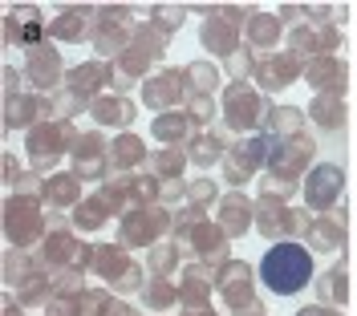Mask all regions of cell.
<instances>
[{
    "label": "cell",
    "instance_id": "603a6c76",
    "mask_svg": "<svg viewBox=\"0 0 357 316\" xmlns=\"http://www.w3.org/2000/svg\"><path fill=\"white\" fill-rule=\"evenodd\" d=\"M89 113H93V122L98 126H114V130H130L134 118H138V106H134L130 97H122V93H102L93 106H89Z\"/></svg>",
    "mask_w": 357,
    "mask_h": 316
},
{
    "label": "cell",
    "instance_id": "7bdbcfd3",
    "mask_svg": "<svg viewBox=\"0 0 357 316\" xmlns=\"http://www.w3.org/2000/svg\"><path fill=\"white\" fill-rule=\"evenodd\" d=\"M73 162H93V158H110V142L102 138V130H86V134L77 138V146L69 150Z\"/></svg>",
    "mask_w": 357,
    "mask_h": 316
},
{
    "label": "cell",
    "instance_id": "ac0fdd59",
    "mask_svg": "<svg viewBox=\"0 0 357 316\" xmlns=\"http://www.w3.org/2000/svg\"><path fill=\"white\" fill-rule=\"evenodd\" d=\"M187 248L195 251L199 260H207V268L220 271L223 264H231V251H227V235H223V227L215 223V219H203L187 239H183Z\"/></svg>",
    "mask_w": 357,
    "mask_h": 316
},
{
    "label": "cell",
    "instance_id": "7402d4cb",
    "mask_svg": "<svg viewBox=\"0 0 357 316\" xmlns=\"http://www.w3.org/2000/svg\"><path fill=\"white\" fill-rule=\"evenodd\" d=\"M187 162L191 166H199V171H207V166H215V162H223L227 158V150H231V142H227V130H199V134L187 138Z\"/></svg>",
    "mask_w": 357,
    "mask_h": 316
},
{
    "label": "cell",
    "instance_id": "f1b7e54d",
    "mask_svg": "<svg viewBox=\"0 0 357 316\" xmlns=\"http://www.w3.org/2000/svg\"><path fill=\"white\" fill-rule=\"evenodd\" d=\"M142 162H151V150H146V142L138 134H118L110 142V171L114 175H130V171H138Z\"/></svg>",
    "mask_w": 357,
    "mask_h": 316
},
{
    "label": "cell",
    "instance_id": "52a82bcc",
    "mask_svg": "<svg viewBox=\"0 0 357 316\" xmlns=\"http://www.w3.org/2000/svg\"><path fill=\"white\" fill-rule=\"evenodd\" d=\"M264 162H268V138L264 134L236 138L227 158H223V182H227V191H244L248 182L264 171Z\"/></svg>",
    "mask_w": 357,
    "mask_h": 316
},
{
    "label": "cell",
    "instance_id": "11a10c76",
    "mask_svg": "<svg viewBox=\"0 0 357 316\" xmlns=\"http://www.w3.org/2000/svg\"><path fill=\"white\" fill-rule=\"evenodd\" d=\"M0 77H4V102H8V97H21V73H17V69L13 65H4V73H0Z\"/></svg>",
    "mask_w": 357,
    "mask_h": 316
},
{
    "label": "cell",
    "instance_id": "74e56055",
    "mask_svg": "<svg viewBox=\"0 0 357 316\" xmlns=\"http://www.w3.org/2000/svg\"><path fill=\"white\" fill-rule=\"evenodd\" d=\"M178 260H183V248H178L175 239H162V244H155V248L146 251V271L158 276V280H171L178 271Z\"/></svg>",
    "mask_w": 357,
    "mask_h": 316
},
{
    "label": "cell",
    "instance_id": "5b68a950",
    "mask_svg": "<svg viewBox=\"0 0 357 316\" xmlns=\"http://www.w3.org/2000/svg\"><path fill=\"white\" fill-rule=\"evenodd\" d=\"M77 130H73V122H37L29 134H24V150L33 158V166L37 171H49L53 175V166H57V158L69 155L73 146H77Z\"/></svg>",
    "mask_w": 357,
    "mask_h": 316
},
{
    "label": "cell",
    "instance_id": "9a60e30c",
    "mask_svg": "<svg viewBox=\"0 0 357 316\" xmlns=\"http://www.w3.org/2000/svg\"><path fill=\"white\" fill-rule=\"evenodd\" d=\"M215 223L227 239L248 235V227H256V199H248L244 191H223V199L215 203Z\"/></svg>",
    "mask_w": 357,
    "mask_h": 316
},
{
    "label": "cell",
    "instance_id": "60d3db41",
    "mask_svg": "<svg viewBox=\"0 0 357 316\" xmlns=\"http://www.w3.org/2000/svg\"><path fill=\"white\" fill-rule=\"evenodd\" d=\"M289 53H296L301 61L325 57V53H321V37H317V29H312L309 21H305V24H296V29H289Z\"/></svg>",
    "mask_w": 357,
    "mask_h": 316
},
{
    "label": "cell",
    "instance_id": "484cf974",
    "mask_svg": "<svg viewBox=\"0 0 357 316\" xmlns=\"http://www.w3.org/2000/svg\"><path fill=\"white\" fill-rule=\"evenodd\" d=\"M248 49L252 53H280V33H284V21L276 17V13H252V21H248Z\"/></svg>",
    "mask_w": 357,
    "mask_h": 316
},
{
    "label": "cell",
    "instance_id": "ab89813d",
    "mask_svg": "<svg viewBox=\"0 0 357 316\" xmlns=\"http://www.w3.org/2000/svg\"><path fill=\"white\" fill-rule=\"evenodd\" d=\"M142 304H146L151 313L175 308V304H178V284H171V280H158V276H151V284L142 288Z\"/></svg>",
    "mask_w": 357,
    "mask_h": 316
},
{
    "label": "cell",
    "instance_id": "c3c4849f",
    "mask_svg": "<svg viewBox=\"0 0 357 316\" xmlns=\"http://www.w3.org/2000/svg\"><path fill=\"white\" fill-rule=\"evenodd\" d=\"M223 195H220V182L215 179H187V203L191 207H203V211H207V207L211 203H220Z\"/></svg>",
    "mask_w": 357,
    "mask_h": 316
},
{
    "label": "cell",
    "instance_id": "ee69618b",
    "mask_svg": "<svg viewBox=\"0 0 357 316\" xmlns=\"http://www.w3.org/2000/svg\"><path fill=\"white\" fill-rule=\"evenodd\" d=\"M89 288H86V271L69 268V271H57L53 280V300H82Z\"/></svg>",
    "mask_w": 357,
    "mask_h": 316
},
{
    "label": "cell",
    "instance_id": "8fae6325",
    "mask_svg": "<svg viewBox=\"0 0 357 316\" xmlns=\"http://www.w3.org/2000/svg\"><path fill=\"white\" fill-rule=\"evenodd\" d=\"M240 24L236 21H227V13H223V4L220 8H207V17H203V24H199V45L215 57V61H231L236 53H240Z\"/></svg>",
    "mask_w": 357,
    "mask_h": 316
},
{
    "label": "cell",
    "instance_id": "9c48e42d",
    "mask_svg": "<svg viewBox=\"0 0 357 316\" xmlns=\"http://www.w3.org/2000/svg\"><path fill=\"white\" fill-rule=\"evenodd\" d=\"M301 195H305V207L317 211V215H329L337 207V199L345 195V171L337 162H317L305 182H301Z\"/></svg>",
    "mask_w": 357,
    "mask_h": 316
},
{
    "label": "cell",
    "instance_id": "816d5d0a",
    "mask_svg": "<svg viewBox=\"0 0 357 316\" xmlns=\"http://www.w3.org/2000/svg\"><path fill=\"white\" fill-rule=\"evenodd\" d=\"M317 37H321V53H325V57H337V49H341V29H337V24H325V29H317Z\"/></svg>",
    "mask_w": 357,
    "mask_h": 316
},
{
    "label": "cell",
    "instance_id": "7c38bea8",
    "mask_svg": "<svg viewBox=\"0 0 357 316\" xmlns=\"http://www.w3.org/2000/svg\"><path fill=\"white\" fill-rule=\"evenodd\" d=\"M256 90L260 93H276L284 90V86H296V81H305V61L296 57V53H268L260 57V65H256Z\"/></svg>",
    "mask_w": 357,
    "mask_h": 316
},
{
    "label": "cell",
    "instance_id": "680465c9",
    "mask_svg": "<svg viewBox=\"0 0 357 316\" xmlns=\"http://www.w3.org/2000/svg\"><path fill=\"white\" fill-rule=\"evenodd\" d=\"M280 21H284V29H296V17H305V8H296V4H280V13H276Z\"/></svg>",
    "mask_w": 357,
    "mask_h": 316
},
{
    "label": "cell",
    "instance_id": "d6a6232c",
    "mask_svg": "<svg viewBox=\"0 0 357 316\" xmlns=\"http://www.w3.org/2000/svg\"><path fill=\"white\" fill-rule=\"evenodd\" d=\"M183 77H187L191 97H215V90L223 93V86H227V77L215 61H191V65H183Z\"/></svg>",
    "mask_w": 357,
    "mask_h": 316
},
{
    "label": "cell",
    "instance_id": "7a4b0ae2",
    "mask_svg": "<svg viewBox=\"0 0 357 316\" xmlns=\"http://www.w3.org/2000/svg\"><path fill=\"white\" fill-rule=\"evenodd\" d=\"M41 195H29V191H13L4 199V239L13 248L29 251L33 244H45L49 235V219L41 211Z\"/></svg>",
    "mask_w": 357,
    "mask_h": 316
},
{
    "label": "cell",
    "instance_id": "b9f144b4",
    "mask_svg": "<svg viewBox=\"0 0 357 316\" xmlns=\"http://www.w3.org/2000/svg\"><path fill=\"white\" fill-rule=\"evenodd\" d=\"M37 268H41V260H33L29 251H21V248L4 251V284H8V288H17L24 276H33Z\"/></svg>",
    "mask_w": 357,
    "mask_h": 316
},
{
    "label": "cell",
    "instance_id": "bcb514c9",
    "mask_svg": "<svg viewBox=\"0 0 357 316\" xmlns=\"http://www.w3.org/2000/svg\"><path fill=\"white\" fill-rule=\"evenodd\" d=\"M183 113L191 118V126L195 130H215V97H191L187 106H183Z\"/></svg>",
    "mask_w": 357,
    "mask_h": 316
},
{
    "label": "cell",
    "instance_id": "277c9868",
    "mask_svg": "<svg viewBox=\"0 0 357 316\" xmlns=\"http://www.w3.org/2000/svg\"><path fill=\"white\" fill-rule=\"evenodd\" d=\"M171 231H175V211H167L162 203L130 207V211L118 215V244H122L126 251H134V248L151 251L155 244H162Z\"/></svg>",
    "mask_w": 357,
    "mask_h": 316
},
{
    "label": "cell",
    "instance_id": "db71d44e",
    "mask_svg": "<svg viewBox=\"0 0 357 316\" xmlns=\"http://www.w3.org/2000/svg\"><path fill=\"white\" fill-rule=\"evenodd\" d=\"M305 17H309L312 29H325V24H333V8H329V4H309Z\"/></svg>",
    "mask_w": 357,
    "mask_h": 316
},
{
    "label": "cell",
    "instance_id": "f546056e",
    "mask_svg": "<svg viewBox=\"0 0 357 316\" xmlns=\"http://www.w3.org/2000/svg\"><path fill=\"white\" fill-rule=\"evenodd\" d=\"M114 219V207L102 199V195H86L82 203L69 211V227L73 231H82V235H93V231H102V227Z\"/></svg>",
    "mask_w": 357,
    "mask_h": 316
},
{
    "label": "cell",
    "instance_id": "836d02e7",
    "mask_svg": "<svg viewBox=\"0 0 357 316\" xmlns=\"http://www.w3.org/2000/svg\"><path fill=\"white\" fill-rule=\"evenodd\" d=\"M191 118L183 110H171V113H158L155 122H151V138L162 142V146H187V138H191Z\"/></svg>",
    "mask_w": 357,
    "mask_h": 316
},
{
    "label": "cell",
    "instance_id": "7dc6e473",
    "mask_svg": "<svg viewBox=\"0 0 357 316\" xmlns=\"http://www.w3.org/2000/svg\"><path fill=\"white\" fill-rule=\"evenodd\" d=\"M256 65H260V57L244 45L231 61H223V77H227V81H248V77H256Z\"/></svg>",
    "mask_w": 357,
    "mask_h": 316
},
{
    "label": "cell",
    "instance_id": "f6af8a7d",
    "mask_svg": "<svg viewBox=\"0 0 357 316\" xmlns=\"http://www.w3.org/2000/svg\"><path fill=\"white\" fill-rule=\"evenodd\" d=\"M183 21H187V8H183V4H155V8H151V24H155L158 33H167V37L178 33Z\"/></svg>",
    "mask_w": 357,
    "mask_h": 316
},
{
    "label": "cell",
    "instance_id": "6125c7cd",
    "mask_svg": "<svg viewBox=\"0 0 357 316\" xmlns=\"http://www.w3.org/2000/svg\"><path fill=\"white\" fill-rule=\"evenodd\" d=\"M21 308H24V304L17 300V296H4V316H24Z\"/></svg>",
    "mask_w": 357,
    "mask_h": 316
},
{
    "label": "cell",
    "instance_id": "9f6ffc18",
    "mask_svg": "<svg viewBox=\"0 0 357 316\" xmlns=\"http://www.w3.org/2000/svg\"><path fill=\"white\" fill-rule=\"evenodd\" d=\"M178 199H187V182L183 179L178 182H162V199H158V203L171 207V203H178Z\"/></svg>",
    "mask_w": 357,
    "mask_h": 316
},
{
    "label": "cell",
    "instance_id": "44dd1931",
    "mask_svg": "<svg viewBox=\"0 0 357 316\" xmlns=\"http://www.w3.org/2000/svg\"><path fill=\"white\" fill-rule=\"evenodd\" d=\"M77 260H82V244L73 239V231H69V227H61V231H49V235H45L41 264L53 271V276H57V271L77 268Z\"/></svg>",
    "mask_w": 357,
    "mask_h": 316
},
{
    "label": "cell",
    "instance_id": "1f68e13d",
    "mask_svg": "<svg viewBox=\"0 0 357 316\" xmlns=\"http://www.w3.org/2000/svg\"><path fill=\"white\" fill-rule=\"evenodd\" d=\"M305 248L309 251H321V255H329V251H341L345 248V223L333 219V215H317L309 227V235H305Z\"/></svg>",
    "mask_w": 357,
    "mask_h": 316
},
{
    "label": "cell",
    "instance_id": "94428289",
    "mask_svg": "<svg viewBox=\"0 0 357 316\" xmlns=\"http://www.w3.org/2000/svg\"><path fill=\"white\" fill-rule=\"evenodd\" d=\"M296 316H341L337 308H325V304H309V308H301Z\"/></svg>",
    "mask_w": 357,
    "mask_h": 316
},
{
    "label": "cell",
    "instance_id": "30bf717a",
    "mask_svg": "<svg viewBox=\"0 0 357 316\" xmlns=\"http://www.w3.org/2000/svg\"><path fill=\"white\" fill-rule=\"evenodd\" d=\"M66 73L69 69L61 65V53L53 49V41L24 49V81L37 93H57V86L66 81Z\"/></svg>",
    "mask_w": 357,
    "mask_h": 316
},
{
    "label": "cell",
    "instance_id": "e0dca14e",
    "mask_svg": "<svg viewBox=\"0 0 357 316\" xmlns=\"http://www.w3.org/2000/svg\"><path fill=\"white\" fill-rule=\"evenodd\" d=\"M93 21H98V8H86V4H69L61 8L53 21H49V41H66V45H77L93 37Z\"/></svg>",
    "mask_w": 357,
    "mask_h": 316
},
{
    "label": "cell",
    "instance_id": "3957f363",
    "mask_svg": "<svg viewBox=\"0 0 357 316\" xmlns=\"http://www.w3.org/2000/svg\"><path fill=\"white\" fill-rule=\"evenodd\" d=\"M268 113V97L252 81H227L220 93V118H223V130L231 134H260V122Z\"/></svg>",
    "mask_w": 357,
    "mask_h": 316
},
{
    "label": "cell",
    "instance_id": "ba28073f",
    "mask_svg": "<svg viewBox=\"0 0 357 316\" xmlns=\"http://www.w3.org/2000/svg\"><path fill=\"white\" fill-rule=\"evenodd\" d=\"M138 93H142V106L155 113H171L178 110V106H187L191 102V90H187V77H183V69H158V73H151L142 86H138Z\"/></svg>",
    "mask_w": 357,
    "mask_h": 316
},
{
    "label": "cell",
    "instance_id": "8992f818",
    "mask_svg": "<svg viewBox=\"0 0 357 316\" xmlns=\"http://www.w3.org/2000/svg\"><path fill=\"white\" fill-rule=\"evenodd\" d=\"M312 166V138L309 134H292V138H268V162L264 175H276L284 182H305Z\"/></svg>",
    "mask_w": 357,
    "mask_h": 316
},
{
    "label": "cell",
    "instance_id": "f5cc1de1",
    "mask_svg": "<svg viewBox=\"0 0 357 316\" xmlns=\"http://www.w3.org/2000/svg\"><path fill=\"white\" fill-rule=\"evenodd\" d=\"M142 276H146V268H142V264H134V268L118 280V292H142V288H146V284H142Z\"/></svg>",
    "mask_w": 357,
    "mask_h": 316
},
{
    "label": "cell",
    "instance_id": "2e32d148",
    "mask_svg": "<svg viewBox=\"0 0 357 316\" xmlns=\"http://www.w3.org/2000/svg\"><path fill=\"white\" fill-rule=\"evenodd\" d=\"M305 81H309L312 97L317 93L345 97V90H349V69H345L341 57H312V61H305Z\"/></svg>",
    "mask_w": 357,
    "mask_h": 316
},
{
    "label": "cell",
    "instance_id": "cb8c5ba5",
    "mask_svg": "<svg viewBox=\"0 0 357 316\" xmlns=\"http://www.w3.org/2000/svg\"><path fill=\"white\" fill-rule=\"evenodd\" d=\"M211 288H215V268H207V264H187L183 268V280H178L183 308H207Z\"/></svg>",
    "mask_w": 357,
    "mask_h": 316
},
{
    "label": "cell",
    "instance_id": "d6986e66",
    "mask_svg": "<svg viewBox=\"0 0 357 316\" xmlns=\"http://www.w3.org/2000/svg\"><path fill=\"white\" fill-rule=\"evenodd\" d=\"M256 231L272 239V244H284L292 239V207L284 199H268V195H256Z\"/></svg>",
    "mask_w": 357,
    "mask_h": 316
},
{
    "label": "cell",
    "instance_id": "e575fe53",
    "mask_svg": "<svg viewBox=\"0 0 357 316\" xmlns=\"http://www.w3.org/2000/svg\"><path fill=\"white\" fill-rule=\"evenodd\" d=\"M167 41H171V37L158 33L151 21H138L134 24V33H130V49L134 53H142L146 61H162V57H167Z\"/></svg>",
    "mask_w": 357,
    "mask_h": 316
},
{
    "label": "cell",
    "instance_id": "6f0895ef",
    "mask_svg": "<svg viewBox=\"0 0 357 316\" xmlns=\"http://www.w3.org/2000/svg\"><path fill=\"white\" fill-rule=\"evenodd\" d=\"M21 166H17V158L13 155H4V182H8V187H13V191H17V187H21Z\"/></svg>",
    "mask_w": 357,
    "mask_h": 316
},
{
    "label": "cell",
    "instance_id": "d590c367",
    "mask_svg": "<svg viewBox=\"0 0 357 316\" xmlns=\"http://www.w3.org/2000/svg\"><path fill=\"white\" fill-rule=\"evenodd\" d=\"M309 118H312V126H321V130H341L345 126V97L317 93L309 106Z\"/></svg>",
    "mask_w": 357,
    "mask_h": 316
},
{
    "label": "cell",
    "instance_id": "91938a15",
    "mask_svg": "<svg viewBox=\"0 0 357 316\" xmlns=\"http://www.w3.org/2000/svg\"><path fill=\"white\" fill-rule=\"evenodd\" d=\"M106 316H142V313H138V308H130L126 300H114V304H110V313H106Z\"/></svg>",
    "mask_w": 357,
    "mask_h": 316
},
{
    "label": "cell",
    "instance_id": "8d00e7d4",
    "mask_svg": "<svg viewBox=\"0 0 357 316\" xmlns=\"http://www.w3.org/2000/svg\"><path fill=\"white\" fill-rule=\"evenodd\" d=\"M183 166H187V150L183 146H162L151 155V175L158 182H178L183 179Z\"/></svg>",
    "mask_w": 357,
    "mask_h": 316
},
{
    "label": "cell",
    "instance_id": "ffe728a7",
    "mask_svg": "<svg viewBox=\"0 0 357 316\" xmlns=\"http://www.w3.org/2000/svg\"><path fill=\"white\" fill-rule=\"evenodd\" d=\"M37 195H41V203L53 207V211H73V207L86 199V195H82V179H77L73 171H53V175H45L41 187H37Z\"/></svg>",
    "mask_w": 357,
    "mask_h": 316
},
{
    "label": "cell",
    "instance_id": "f35d334b",
    "mask_svg": "<svg viewBox=\"0 0 357 316\" xmlns=\"http://www.w3.org/2000/svg\"><path fill=\"white\" fill-rule=\"evenodd\" d=\"M53 280H57V276H49V268L41 264L33 276H24L21 284H17V300H21L24 308H29V304H41V300H53Z\"/></svg>",
    "mask_w": 357,
    "mask_h": 316
},
{
    "label": "cell",
    "instance_id": "83f0119b",
    "mask_svg": "<svg viewBox=\"0 0 357 316\" xmlns=\"http://www.w3.org/2000/svg\"><path fill=\"white\" fill-rule=\"evenodd\" d=\"M305 118H309V110H301V106H272V102H268V113H264V122H260V134L264 138L305 134Z\"/></svg>",
    "mask_w": 357,
    "mask_h": 316
},
{
    "label": "cell",
    "instance_id": "d4e9b609",
    "mask_svg": "<svg viewBox=\"0 0 357 316\" xmlns=\"http://www.w3.org/2000/svg\"><path fill=\"white\" fill-rule=\"evenodd\" d=\"M130 268H134L130 251L114 239V244H98V251H93V268H89V271H93V276H102V284H106V288H118V280H122Z\"/></svg>",
    "mask_w": 357,
    "mask_h": 316
},
{
    "label": "cell",
    "instance_id": "4dcf8cb0",
    "mask_svg": "<svg viewBox=\"0 0 357 316\" xmlns=\"http://www.w3.org/2000/svg\"><path fill=\"white\" fill-rule=\"evenodd\" d=\"M37 122H45V106L41 93H21V97H8L4 102V130H33Z\"/></svg>",
    "mask_w": 357,
    "mask_h": 316
},
{
    "label": "cell",
    "instance_id": "be15d7a7",
    "mask_svg": "<svg viewBox=\"0 0 357 316\" xmlns=\"http://www.w3.org/2000/svg\"><path fill=\"white\" fill-rule=\"evenodd\" d=\"M183 316H215V308H187Z\"/></svg>",
    "mask_w": 357,
    "mask_h": 316
},
{
    "label": "cell",
    "instance_id": "681fc988",
    "mask_svg": "<svg viewBox=\"0 0 357 316\" xmlns=\"http://www.w3.org/2000/svg\"><path fill=\"white\" fill-rule=\"evenodd\" d=\"M114 304L110 288H89L86 296H82V316H106Z\"/></svg>",
    "mask_w": 357,
    "mask_h": 316
},
{
    "label": "cell",
    "instance_id": "f907efd6",
    "mask_svg": "<svg viewBox=\"0 0 357 316\" xmlns=\"http://www.w3.org/2000/svg\"><path fill=\"white\" fill-rule=\"evenodd\" d=\"M73 175H77V179H98V182H106V179H110V158H93V162H73Z\"/></svg>",
    "mask_w": 357,
    "mask_h": 316
},
{
    "label": "cell",
    "instance_id": "6da1fadb",
    "mask_svg": "<svg viewBox=\"0 0 357 316\" xmlns=\"http://www.w3.org/2000/svg\"><path fill=\"white\" fill-rule=\"evenodd\" d=\"M256 276H260V284H264L268 292H276V296L305 292L312 280H317V271H312V251L305 248V244H296V239L272 244V248L264 251Z\"/></svg>",
    "mask_w": 357,
    "mask_h": 316
},
{
    "label": "cell",
    "instance_id": "5bb4252c",
    "mask_svg": "<svg viewBox=\"0 0 357 316\" xmlns=\"http://www.w3.org/2000/svg\"><path fill=\"white\" fill-rule=\"evenodd\" d=\"M66 90L73 93L77 102L93 106L106 90H114V65L110 61H86V65H73L66 73Z\"/></svg>",
    "mask_w": 357,
    "mask_h": 316
},
{
    "label": "cell",
    "instance_id": "4316f807",
    "mask_svg": "<svg viewBox=\"0 0 357 316\" xmlns=\"http://www.w3.org/2000/svg\"><path fill=\"white\" fill-rule=\"evenodd\" d=\"M349 268H345V260H337L329 271H317V280H312V292H317V304H325V308H341L345 300H349Z\"/></svg>",
    "mask_w": 357,
    "mask_h": 316
},
{
    "label": "cell",
    "instance_id": "4fadbf2b",
    "mask_svg": "<svg viewBox=\"0 0 357 316\" xmlns=\"http://www.w3.org/2000/svg\"><path fill=\"white\" fill-rule=\"evenodd\" d=\"M215 288L220 296L227 300V308L236 313V308H248V304H256L260 296H256V268L244 264V260H231V264H223L215 271Z\"/></svg>",
    "mask_w": 357,
    "mask_h": 316
}]
</instances>
